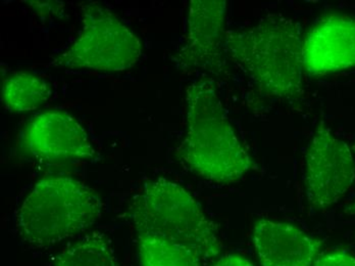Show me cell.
Here are the masks:
<instances>
[{
    "instance_id": "cell-5",
    "label": "cell",
    "mask_w": 355,
    "mask_h": 266,
    "mask_svg": "<svg viewBox=\"0 0 355 266\" xmlns=\"http://www.w3.org/2000/svg\"><path fill=\"white\" fill-rule=\"evenodd\" d=\"M82 27L68 49L51 58L53 68L122 72L142 56L139 38L112 10L98 2L81 6Z\"/></svg>"
},
{
    "instance_id": "cell-3",
    "label": "cell",
    "mask_w": 355,
    "mask_h": 266,
    "mask_svg": "<svg viewBox=\"0 0 355 266\" xmlns=\"http://www.w3.org/2000/svg\"><path fill=\"white\" fill-rule=\"evenodd\" d=\"M98 194L68 176L41 179L28 194L17 215L19 237L36 248L51 247L79 235L103 215Z\"/></svg>"
},
{
    "instance_id": "cell-11",
    "label": "cell",
    "mask_w": 355,
    "mask_h": 266,
    "mask_svg": "<svg viewBox=\"0 0 355 266\" xmlns=\"http://www.w3.org/2000/svg\"><path fill=\"white\" fill-rule=\"evenodd\" d=\"M51 95V85L33 73L17 71L2 81V106L10 113L35 111L49 101Z\"/></svg>"
},
{
    "instance_id": "cell-4",
    "label": "cell",
    "mask_w": 355,
    "mask_h": 266,
    "mask_svg": "<svg viewBox=\"0 0 355 266\" xmlns=\"http://www.w3.org/2000/svg\"><path fill=\"white\" fill-rule=\"evenodd\" d=\"M130 210L138 235L173 242L193 252L202 263L220 254L222 243L216 224L176 183L166 178L147 181Z\"/></svg>"
},
{
    "instance_id": "cell-12",
    "label": "cell",
    "mask_w": 355,
    "mask_h": 266,
    "mask_svg": "<svg viewBox=\"0 0 355 266\" xmlns=\"http://www.w3.org/2000/svg\"><path fill=\"white\" fill-rule=\"evenodd\" d=\"M54 266H118V261L107 235L94 231L64 248Z\"/></svg>"
},
{
    "instance_id": "cell-2",
    "label": "cell",
    "mask_w": 355,
    "mask_h": 266,
    "mask_svg": "<svg viewBox=\"0 0 355 266\" xmlns=\"http://www.w3.org/2000/svg\"><path fill=\"white\" fill-rule=\"evenodd\" d=\"M226 51L265 97L302 94V42L293 19L270 15L249 29L227 31Z\"/></svg>"
},
{
    "instance_id": "cell-1",
    "label": "cell",
    "mask_w": 355,
    "mask_h": 266,
    "mask_svg": "<svg viewBox=\"0 0 355 266\" xmlns=\"http://www.w3.org/2000/svg\"><path fill=\"white\" fill-rule=\"evenodd\" d=\"M187 129L178 157L198 176L214 183H237L252 168L250 156L236 135L214 82L188 86Z\"/></svg>"
},
{
    "instance_id": "cell-10",
    "label": "cell",
    "mask_w": 355,
    "mask_h": 266,
    "mask_svg": "<svg viewBox=\"0 0 355 266\" xmlns=\"http://www.w3.org/2000/svg\"><path fill=\"white\" fill-rule=\"evenodd\" d=\"M261 266H311L322 241L286 222L263 219L253 231Z\"/></svg>"
},
{
    "instance_id": "cell-9",
    "label": "cell",
    "mask_w": 355,
    "mask_h": 266,
    "mask_svg": "<svg viewBox=\"0 0 355 266\" xmlns=\"http://www.w3.org/2000/svg\"><path fill=\"white\" fill-rule=\"evenodd\" d=\"M302 62L313 76L355 67V19L334 15L315 24L302 43Z\"/></svg>"
},
{
    "instance_id": "cell-6",
    "label": "cell",
    "mask_w": 355,
    "mask_h": 266,
    "mask_svg": "<svg viewBox=\"0 0 355 266\" xmlns=\"http://www.w3.org/2000/svg\"><path fill=\"white\" fill-rule=\"evenodd\" d=\"M355 161L345 142L320 123L305 157V185L309 204L324 210L336 204L352 188Z\"/></svg>"
},
{
    "instance_id": "cell-15",
    "label": "cell",
    "mask_w": 355,
    "mask_h": 266,
    "mask_svg": "<svg viewBox=\"0 0 355 266\" xmlns=\"http://www.w3.org/2000/svg\"><path fill=\"white\" fill-rule=\"evenodd\" d=\"M211 266H254L248 259L239 255H225Z\"/></svg>"
},
{
    "instance_id": "cell-8",
    "label": "cell",
    "mask_w": 355,
    "mask_h": 266,
    "mask_svg": "<svg viewBox=\"0 0 355 266\" xmlns=\"http://www.w3.org/2000/svg\"><path fill=\"white\" fill-rule=\"evenodd\" d=\"M21 144L30 155L45 162L86 161L95 155L84 127L62 111L34 116L24 129Z\"/></svg>"
},
{
    "instance_id": "cell-13",
    "label": "cell",
    "mask_w": 355,
    "mask_h": 266,
    "mask_svg": "<svg viewBox=\"0 0 355 266\" xmlns=\"http://www.w3.org/2000/svg\"><path fill=\"white\" fill-rule=\"evenodd\" d=\"M142 266H201V259L188 249L155 235H138Z\"/></svg>"
},
{
    "instance_id": "cell-16",
    "label": "cell",
    "mask_w": 355,
    "mask_h": 266,
    "mask_svg": "<svg viewBox=\"0 0 355 266\" xmlns=\"http://www.w3.org/2000/svg\"><path fill=\"white\" fill-rule=\"evenodd\" d=\"M354 153H355V144H354Z\"/></svg>"
},
{
    "instance_id": "cell-14",
    "label": "cell",
    "mask_w": 355,
    "mask_h": 266,
    "mask_svg": "<svg viewBox=\"0 0 355 266\" xmlns=\"http://www.w3.org/2000/svg\"><path fill=\"white\" fill-rule=\"evenodd\" d=\"M311 266H355V257L346 252H331L322 255Z\"/></svg>"
},
{
    "instance_id": "cell-7",
    "label": "cell",
    "mask_w": 355,
    "mask_h": 266,
    "mask_svg": "<svg viewBox=\"0 0 355 266\" xmlns=\"http://www.w3.org/2000/svg\"><path fill=\"white\" fill-rule=\"evenodd\" d=\"M227 2L225 0H192L187 16V29L178 53L180 67L218 74L226 58Z\"/></svg>"
}]
</instances>
